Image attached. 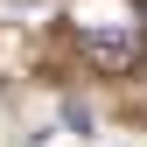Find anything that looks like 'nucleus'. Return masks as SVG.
Segmentation results:
<instances>
[{"mask_svg": "<svg viewBox=\"0 0 147 147\" xmlns=\"http://www.w3.org/2000/svg\"><path fill=\"white\" fill-rule=\"evenodd\" d=\"M70 28L84 35V49L105 70H133L140 49H147V35H140V21H133L126 0H84V7H70Z\"/></svg>", "mask_w": 147, "mask_h": 147, "instance_id": "nucleus-1", "label": "nucleus"}]
</instances>
